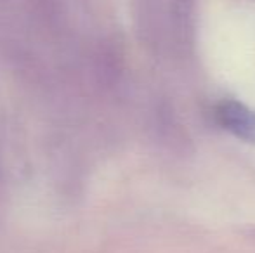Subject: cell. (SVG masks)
<instances>
[{"mask_svg": "<svg viewBox=\"0 0 255 253\" xmlns=\"http://www.w3.org/2000/svg\"><path fill=\"white\" fill-rule=\"evenodd\" d=\"M217 122L243 141H255V111L238 101H222L217 106Z\"/></svg>", "mask_w": 255, "mask_h": 253, "instance_id": "cell-1", "label": "cell"}]
</instances>
